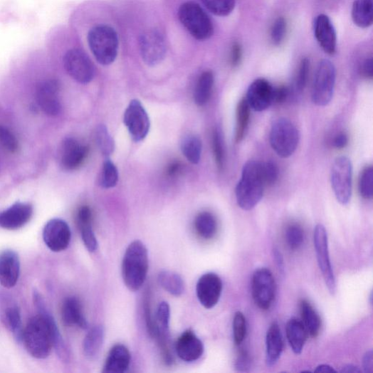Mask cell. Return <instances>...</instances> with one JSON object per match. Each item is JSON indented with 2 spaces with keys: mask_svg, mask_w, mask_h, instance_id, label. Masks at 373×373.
I'll use <instances>...</instances> for the list:
<instances>
[{
  "mask_svg": "<svg viewBox=\"0 0 373 373\" xmlns=\"http://www.w3.org/2000/svg\"><path fill=\"white\" fill-rule=\"evenodd\" d=\"M251 367V359L250 355L246 351L241 350L236 362V369L240 372H246Z\"/></svg>",
  "mask_w": 373,
  "mask_h": 373,
  "instance_id": "49",
  "label": "cell"
},
{
  "mask_svg": "<svg viewBox=\"0 0 373 373\" xmlns=\"http://www.w3.org/2000/svg\"><path fill=\"white\" fill-rule=\"evenodd\" d=\"M352 16L357 26L366 28L372 26L373 22V0H354Z\"/></svg>",
  "mask_w": 373,
  "mask_h": 373,
  "instance_id": "30",
  "label": "cell"
},
{
  "mask_svg": "<svg viewBox=\"0 0 373 373\" xmlns=\"http://www.w3.org/2000/svg\"><path fill=\"white\" fill-rule=\"evenodd\" d=\"M105 329L102 325L93 327L83 340V349L85 356L90 360L95 359L103 346Z\"/></svg>",
  "mask_w": 373,
  "mask_h": 373,
  "instance_id": "26",
  "label": "cell"
},
{
  "mask_svg": "<svg viewBox=\"0 0 373 373\" xmlns=\"http://www.w3.org/2000/svg\"><path fill=\"white\" fill-rule=\"evenodd\" d=\"M207 10L216 16H229L235 9L236 0H201Z\"/></svg>",
  "mask_w": 373,
  "mask_h": 373,
  "instance_id": "36",
  "label": "cell"
},
{
  "mask_svg": "<svg viewBox=\"0 0 373 373\" xmlns=\"http://www.w3.org/2000/svg\"><path fill=\"white\" fill-rule=\"evenodd\" d=\"M88 47L98 63L108 66L117 57L120 41L116 30L107 24H98L91 28L87 36Z\"/></svg>",
  "mask_w": 373,
  "mask_h": 373,
  "instance_id": "4",
  "label": "cell"
},
{
  "mask_svg": "<svg viewBox=\"0 0 373 373\" xmlns=\"http://www.w3.org/2000/svg\"><path fill=\"white\" fill-rule=\"evenodd\" d=\"M154 320L157 325V332L154 338L159 335L169 337L170 307L167 302L159 304L157 318Z\"/></svg>",
  "mask_w": 373,
  "mask_h": 373,
  "instance_id": "38",
  "label": "cell"
},
{
  "mask_svg": "<svg viewBox=\"0 0 373 373\" xmlns=\"http://www.w3.org/2000/svg\"><path fill=\"white\" fill-rule=\"evenodd\" d=\"M262 163L250 161L243 167L241 177L236 189V197L238 206L250 211L261 201L265 188L262 174Z\"/></svg>",
  "mask_w": 373,
  "mask_h": 373,
  "instance_id": "2",
  "label": "cell"
},
{
  "mask_svg": "<svg viewBox=\"0 0 373 373\" xmlns=\"http://www.w3.org/2000/svg\"><path fill=\"white\" fill-rule=\"evenodd\" d=\"M97 145L102 154L108 158L115 150V142L105 125H100L95 133Z\"/></svg>",
  "mask_w": 373,
  "mask_h": 373,
  "instance_id": "39",
  "label": "cell"
},
{
  "mask_svg": "<svg viewBox=\"0 0 373 373\" xmlns=\"http://www.w3.org/2000/svg\"><path fill=\"white\" fill-rule=\"evenodd\" d=\"M0 319L4 326L20 342L22 340V323L20 310L16 305H9L2 308Z\"/></svg>",
  "mask_w": 373,
  "mask_h": 373,
  "instance_id": "28",
  "label": "cell"
},
{
  "mask_svg": "<svg viewBox=\"0 0 373 373\" xmlns=\"http://www.w3.org/2000/svg\"><path fill=\"white\" fill-rule=\"evenodd\" d=\"M131 362L129 350L123 345L114 346L109 352L104 366L103 372L122 373L127 371Z\"/></svg>",
  "mask_w": 373,
  "mask_h": 373,
  "instance_id": "24",
  "label": "cell"
},
{
  "mask_svg": "<svg viewBox=\"0 0 373 373\" xmlns=\"http://www.w3.org/2000/svg\"><path fill=\"white\" fill-rule=\"evenodd\" d=\"M149 268L148 252L140 241H133L127 248L122 262L124 284L131 291L139 290L144 285Z\"/></svg>",
  "mask_w": 373,
  "mask_h": 373,
  "instance_id": "3",
  "label": "cell"
},
{
  "mask_svg": "<svg viewBox=\"0 0 373 373\" xmlns=\"http://www.w3.org/2000/svg\"><path fill=\"white\" fill-rule=\"evenodd\" d=\"M341 372H347V373H360L362 370L357 366L353 364H348L342 368L340 370Z\"/></svg>",
  "mask_w": 373,
  "mask_h": 373,
  "instance_id": "58",
  "label": "cell"
},
{
  "mask_svg": "<svg viewBox=\"0 0 373 373\" xmlns=\"http://www.w3.org/2000/svg\"><path fill=\"white\" fill-rule=\"evenodd\" d=\"M253 297L256 305L262 310L270 308L275 295V278L271 271L262 268L256 270L253 276Z\"/></svg>",
  "mask_w": 373,
  "mask_h": 373,
  "instance_id": "12",
  "label": "cell"
},
{
  "mask_svg": "<svg viewBox=\"0 0 373 373\" xmlns=\"http://www.w3.org/2000/svg\"><path fill=\"white\" fill-rule=\"evenodd\" d=\"M362 75L369 80H372L373 77V62L372 58L366 59L362 68Z\"/></svg>",
  "mask_w": 373,
  "mask_h": 373,
  "instance_id": "53",
  "label": "cell"
},
{
  "mask_svg": "<svg viewBox=\"0 0 373 373\" xmlns=\"http://www.w3.org/2000/svg\"><path fill=\"white\" fill-rule=\"evenodd\" d=\"M286 241L291 251H297L304 241V231L298 224L290 225L286 231Z\"/></svg>",
  "mask_w": 373,
  "mask_h": 373,
  "instance_id": "42",
  "label": "cell"
},
{
  "mask_svg": "<svg viewBox=\"0 0 373 373\" xmlns=\"http://www.w3.org/2000/svg\"><path fill=\"white\" fill-rule=\"evenodd\" d=\"M251 107L246 99L241 100L236 110L235 141L240 143L244 138L251 119Z\"/></svg>",
  "mask_w": 373,
  "mask_h": 373,
  "instance_id": "35",
  "label": "cell"
},
{
  "mask_svg": "<svg viewBox=\"0 0 373 373\" xmlns=\"http://www.w3.org/2000/svg\"><path fill=\"white\" fill-rule=\"evenodd\" d=\"M315 372H336V370L331 366L328 364H321L319 365L316 369Z\"/></svg>",
  "mask_w": 373,
  "mask_h": 373,
  "instance_id": "59",
  "label": "cell"
},
{
  "mask_svg": "<svg viewBox=\"0 0 373 373\" xmlns=\"http://www.w3.org/2000/svg\"><path fill=\"white\" fill-rule=\"evenodd\" d=\"M299 132L287 118H278L273 122L270 132V144L278 157L287 159L297 149Z\"/></svg>",
  "mask_w": 373,
  "mask_h": 373,
  "instance_id": "6",
  "label": "cell"
},
{
  "mask_svg": "<svg viewBox=\"0 0 373 373\" xmlns=\"http://www.w3.org/2000/svg\"><path fill=\"white\" fill-rule=\"evenodd\" d=\"M273 90L268 80L257 79L248 87L246 100L251 109L263 112L273 103Z\"/></svg>",
  "mask_w": 373,
  "mask_h": 373,
  "instance_id": "19",
  "label": "cell"
},
{
  "mask_svg": "<svg viewBox=\"0 0 373 373\" xmlns=\"http://www.w3.org/2000/svg\"><path fill=\"white\" fill-rule=\"evenodd\" d=\"M39 315L31 319L23 330L22 340L28 354L39 359L48 357L52 348L64 343L56 321L44 299L36 301Z\"/></svg>",
  "mask_w": 373,
  "mask_h": 373,
  "instance_id": "1",
  "label": "cell"
},
{
  "mask_svg": "<svg viewBox=\"0 0 373 373\" xmlns=\"http://www.w3.org/2000/svg\"><path fill=\"white\" fill-rule=\"evenodd\" d=\"M212 148L217 168L223 170L225 163V150L222 135L219 130H215L213 132Z\"/></svg>",
  "mask_w": 373,
  "mask_h": 373,
  "instance_id": "41",
  "label": "cell"
},
{
  "mask_svg": "<svg viewBox=\"0 0 373 373\" xmlns=\"http://www.w3.org/2000/svg\"><path fill=\"white\" fill-rule=\"evenodd\" d=\"M284 350L283 337L277 322H273L266 333V357L268 366L275 365Z\"/></svg>",
  "mask_w": 373,
  "mask_h": 373,
  "instance_id": "23",
  "label": "cell"
},
{
  "mask_svg": "<svg viewBox=\"0 0 373 373\" xmlns=\"http://www.w3.org/2000/svg\"><path fill=\"white\" fill-rule=\"evenodd\" d=\"M77 222L78 226L91 224L92 212L90 209L87 206H81L77 214Z\"/></svg>",
  "mask_w": 373,
  "mask_h": 373,
  "instance_id": "51",
  "label": "cell"
},
{
  "mask_svg": "<svg viewBox=\"0 0 373 373\" xmlns=\"http://www.w3.org/2000/svg\"><path fill=\"white\" fill-rule=\"evenodd\" d=\"M60 84L56 79H48L40 83L36 99L41 110L49 116H56L61 110L59 98Z\"/></svg>",
  "mask_w": 373,
  "mask_h": 373,
  "instance_id": "16",
  "label": "cell"
},
{
  "mask_svg": "<svg viewBox=\"0 0 373 373\" xmlns=\"http://www.w3.org/2000/svg\"><path fill=\"white\" fill-rule=\"evenodd\" d=\"M37 295H41V294L38 292L35 291L33 293V299H34V297ZM56 352L58 356L59 357V358L61 359V360L65 362H69L70 355V352H69V350L66 344L65 347H62L61 349L56 350Z\"/></svg>",
  "mask_w": 373,
  "mask_h": 373,
  "instance_id": "56",
  "label": "cell"
},
{
  "mask_svg": "<svg viewBox=\"0 0 373 373\" xmlns=\"http://www.w3.org/2000/svg\"><path fill=\"white\" fill-rule=\"evenodd\" d=\"M61 317L62 320L68 326H77L82 329L88 327L81 304L75 297H70L65 300L61 308Z\"/></svg>",
  "mask_w": 373,
  "mask_h": 373,
  "instance_id": "25",
  "label": "cell"
},
{
  "mask_svg": "<svg viewBox=\"0 0 373 373\" xmlns=\"http://www.w3.org/2000/svg\"><path fill=\"white\" fill-rule=\"evenodd\" d=\"M274 256H275L277 264L278 265V267L280 268L283 269L284 263H283V258L281 253H280L278 251H275Z\"/></svg>",
  "mask_w": 373,
  "mask_h": 373,
  "instance_id": "60",
  "label": "cell"
},
{
  "mask_svg": "<svg viewBox=\"0 0 373 373\" xmlns=\"http://www.w3.org/2000/svg\"><path fill=\"white\" fill-rule=\"evenodd\" d=\"M286 334L293 352L296 354H300L308 334L303 322L295 318L290 320L286 326Z\"/></svg>",
  "mask_w": 373,
  "mask_h": 373,
  "instance_id": "27",
  "label": "cell"
},
{
  "mask_svg": "<svg viewBox=\"0 0 373 373\" xmlns=\"http://www.w3.org/2000/svg\"><path fill=\"white\" fill-rule=\"evenodd\" d=\"M138 46L142 59L149 67L161 64L168 51L165 34L157 27L145 30L139 37Z\"/></svg>",
  "mask_w": 373,
  "mask_h": 373,
  "instance_id": "7",
  "label": "cell"
},
{
  "mask_svg": "<svg viewBox=\"0 0 373 373\" xmlns=\"http://www.w3.org/2000/svg\"><path fill=\"white\" fill-rule=\"evenodd\" d=\"M234 343L239 347L243 342L246 335V321L243 314L237 312L233 322Z\"/></svg>",
  "mask_w": 373,
  "mask_h": 373,
  "instance_id": "43",
  "label": "cell"
},
{
  "mask_svg": "<svg viewBox=\"0 0 373 373\" xmlns=\"http://www.w3.org/2000/svg\"><path fill=\"white\" fill-rule=\"evenodd\" d=\"M214 83V76L211 71L206 70L200 75L194 91L195 103L200 107L209 100Z\"/></svg>",
  "mask_w": 373,
  "mask_h": 373,
  "instance_id": "31",
  "label": "cell"
},
{
  "mask_svg": "<svg viewBox=\"0 0 373 373\" xmlns=\"http://www.w3.org/2000/svg\"><path fill=\"white\" fill-rule=\"evenodd\" d=\"M175 349L178 357L188 362L200 359L204 351L201 340L191 330L185 331L178 338Z\"/></svg>",
  "mask_w": 373,
  "mask_h": 373,
  "instance_id": "20",
  "label": "cell"
},
{
  "mask_svg": "<svg viewBox=\"0 0 373 373\" xmlns=\"http://www.w3.org/2000/svg\"><path fill=\"white\" fill-rule=\"evenodd\" d=\"M300 313L303 324L310 336L317 337L321 330L322 321L314 307L307 300L300 303Z\"/></svg>",
  "mask_w": 373,
  "mask_h": 373,
  "instance_id": "29",
  "label": "cell"
},
{
  "mask_svg": "<svg viewBox=\"0 0 373 373\" xmlns=\"http://www.w3.org/2000/svg\"><path fill=\"white\" fill-rule=\"evenodd\" d=\"M353 167L351 161L345 157L337 158L331 170V185L337 201L347 205L352 195Z\"/></svg>",
  "mask_w": 373,
  "mask_h": 373,
  "instance_id": "8",
  "label": "cell"
},
{
  "mask_svg": "<svg viewBox=\"0 0 373 373\" xmlns=\"http://www.w3.org/2000/svg\"><path fill=\"white\" fill-rule=\"evenodd\" d=\"M222 291L223 283L219 275L208 273L199 279L196 294L199 302L204 308H214L219 302Z\"/></svg>",
  "mask_w": 373,
  "mask_h": 373,
  "instance_id": "15",
  "label": "cell"
},
{
  "mask_svg": "<svg viewBox=\"0 0 373 373\" xmlns=\"http://www.w3.org/2000/svg\"><path fill=\"white\" fill-rule=\"evenodd\" d=\"M63 64L68 74L81 84L90 83L95 77V68L82 49L73 48L66 51Z\"/></svg>",
  "mask_w": 373,
  "mask_h": 373,
  "instance_id": "10",
  "label": "cell"
},
{
  "mask_svg": "<svg viewBox=\"0 0 373 373\" xmlns=\"http://www.w3.org/2000/svg\"><path fill=\"white\" fill-rule=\"evenodd\" d=\"M43 237L46 246L51 251L60 253L65 251L69 246L71 241V231L65 221L53 219L46 225Z\"/></svg>",
  "mask_w": 373,
  "mask_h": 373,
  "instance_id": "14",
  "label": "cell"
},
{
  "mask_svg": "<svg viewBox=\"0 0 373 373\" xmlns=\"http://www.w3.org/2000/svg\"><path fill=\"white\" fill-rule=\"evenodd\" d=\"M262 174L266 185L274 184L278 178V169L273 162H268L262 163Z\"/></svg>",
  "mask_w": 373,
  "mask_h": 373,
  "instance_id": "47",
  "label": "cell"
},
{
  "mask_svg": "<svg viewBox=\"0 0 373 373\" xmlns=\"http://www.w3.org/2000/svg\"><path fill=\"white\" fill-rule=\"evenodd\" d=\"M88 153V148L85 145L74 138H67L61 148V165L66 170H75L83 164Z\"/></svg>",
  "mask_w": 373,
  "mask_h": 373,
  "instance_id": "18",
  "label": "cell"
},
{
  "mask_svg": "<svg viewBox=\"0 0 373 373\" xmlns=\"http://www.w3.org/2000/svg\"><path fill=\"white\" fill-rule=\"evenodd\" d=\"M118 171L115 165L109 158L104 162L99 178V183L102 188L110 189L114 188L118 182Z\"/></svg>",
  "mask_w": 373,
  "mask_h": 373,
  "instance_id": "37",
  "label": "cell"
},
{
  "mask_svg": "<svg viewBox=\"0 0 373 373\" xmlns=\"http://www.w3.org/2000/svg\"><path fill=\"white\" fill-rule=\"evenodd\" d=\"M0 143L10 152L14 153L19 149L16 137L7 128L0 126Z\"/></svg>",
  "mask_w": 373,
  "mask_h": 373,
  "instance_id": "46",
  "label": "cell"
},
{
  "mask_svg": "<svg viewBox=\"0 0 373 373\" xmlns=\"http://www.w3.org/2000/svg\"><path fill=\"white\" fill-rule=\"evenodd\" d=\"M33 214L32 205L17 202L0 212V228L10 231L18 230L29 222Z\"/></svg>",
  "mask_w": 373,
  "mask_h": 373,
  "instance_id": "17",
  "label": "cell"
},
{
  "mask_svg": "<svg viewBox=\"0 0 373 373\" xmlns=\"http://www.w3.org/2000/svg\"><path fill=\"white\" fill-rule=\"evenodd\" d=\"M315 34L322 50L329 55L336 52L337 36L335 27L330 18L321 14L315 22Z\"/></svg>",
  "mask_w": 373,
  "mask_h": 373,
  "instance_id": "22",
  "label": "cell"
},
{
  "mask_svg": "<svg viewBox=\"0 0 373 373\" xmlns=\"http://www.w3.org/2000/svg\"><path fill=\"white\" fill-rule=\"evenodd\" d=\"M81 236L84 245L90 253H95L98 251V241L97 237L92 229L91 224L79 226Z\"/></svg>",
  "mask_w": 373,
  "mask_h": 373,
  "instance_id": "44",
  "label": "cell"
},
{
  "mask_svg": "<svg viewBox=\"0 0 373 373\" xmlns=\"http://www.w3.org/2000/svg\"><path fill=\"white\" fill-rule=\"evenodd\" d=\"M317 258L325 283L329 292L334 295L336 291L335 278L329 253L328 236L324 226H316L314 234Z\"/></svg>",
  "mask_w": 373,
  "mask_h": 373,
  "instance_id": "11",
  "label": "cell"
},
{
  "mask_svg": "<svg viewBox=\"0 0 373 373\" xmlns=\"http://www.w3.org/2000/svg\"><path fill=\"white\" fill-rule=\"evenodd\" d=\"M287 32V22L283 17L275 20L271 28L270 38L273 45H281Z\"/></svg>",
  "mask_w": 373,
  "mask_h": 373,
  "instance_id": "45",
  "label": "cell"
},
{
  "mask_svg": "<svg viewBox=\"0 0 373 373\" xmlns=\"http://www.w3.org/2000/svg\"><path fill=\"white\" fill-rule=\"evenodd\" d=\"M336 80V70L329 60L324 59L317 67L312 88V99L319 107L327 105L332 100Z\"/></svg>",
  "mask_w": 373,
  "mask_h": 373,
  "instance_id": "9",
  "label": "cell"
},
{
  "mask_svg": "<svg viewBox=\"0 0 373 373\" xmlns=\"http://www.w3.org/2000/svg\"><path fill=\"white\" fill-rule=\"evenodd\" d=\"M178 19L184 28L199 41L209 40L214 35V25L204 9L194 1H186L179 8Z\"/></svg>",
  "mask_w": 373,
  "mask_h": 373,
  "instance_id": "5",
  "label": "cell"
},
{
  "mask_svg": "<svg viewBox=\"0 0 373 373\" xmlns=\"http://www.w3.org/2000/svg\"><path fill=\"white\" fill-rule=\"evenodd\" d=\"M241 57V47L236 43L233 46L231 53V63L233 68L238 67L240 65Z\"/></svg>",
  "mask_w": 373,
  "mask_h": 373,
  "instance_id": "52",
  "label": "cell"
},
{
  "mask_svg": "<svg viewBox=\"0 0 373 373\" xmlns=\"http://www.w3.org/2000/svg\"><path fill=\"white\" fill-rule=\"evenodd\" d=\"M310 72V60L308 58L302 59L296 79V86L299 91H303L308 83Z\"/></svg>",
  "mask_w": 373,
  "mask_h": 373,
  "instance_id": "48",
  "label": "cell"
},
{
  "mask_svg": "<svg viewBox=\"0 0 373 373\" xmlns=\"http://www.w3.org/2000/svg\"><path fill=\"white\" fill-rule=\"evenodd\" d=\"M181 149L186 160L193 164L200 162L202 153V142L194 135L185 136L181 142Z\"/></svg>",
  "mask_w": 373,
  "mask_h": 373,
  "instance_id": "32",
  "label": "cell"
},
{
  "mask_svg": "<svg viewBox=\"0 0 373 373\" xmlns=\"http://www.w3.org/2000/svg\"><path fill=\"white\" fill-rule=\"evenodd\" d=\"M349 143V138L347 134L340 133L334 139L333 145L337 149H344Z\"/></svg>",
  "mask_w": 373,
  "mask_h": 373,
  "instance_id": "54",
  "label": "cell"
},
{
  "mask_svg": "<svg viewBox=\"0 0 373 373\" xmlns=\"http://www.w3.org/2000/svg\"><path fill=\"white\" fill-rule=\"evenodd\" d=\"M195 228L201 238L206 240L213 238L217 231L214 216L208 211L200 213L195 220Z\"/></svg>",
  "mask_w": 373,
  "mask_h": 373,
  "instance_id": "34",
  "label": "cell"
},
{
  "mask_svg": "<svg viewBox=\"0 0 373 373\" xmlns=\"http://www.w3.org/2000/svg\"><path fill=\"white\" fill-rule=\"evenodd\" d=\"M372 351H367L363 357V368L366 373L373 372V357Z\"/></svg>",
  "mask_w": 373,
  "mask_h": 373,
  "instance_id": "55",
  "label": "cell"
},
{
  "mask_svg": "<svg viewBox=\"0 0 373 373\" xmlns=\"http://www.w3.org/2000/svg\"><path fill=\"white\" fill-rule=\"evenodd\" d=\"M160 286L174 296H180L184 290V284L182 277L172 271H162L158 277Z\"/></svg>",
  "mask_w": 373,
  "mask_h": 373,
  "instance_id": "33",
  "label": "cell"
},
{
  "mask_svg": "<svg viewBox=\"0 0 373 373\" xmlns=\"http://www.w3.org/2000/svg\"><path fill=\"white\" fill-rule=\"evenodd\" d=\"M182 171V165L179 162H174L169 165L167 174L170 177L177 176Z\"/></svg>",
  "mask_w": 373,
  "mask_h": 373,
  "instance_id": "57",
  "label": "cell"
},
{
  "mask_svg": "<svg viewBox=\"0 0 373 373\" xmlns=\"http://www.w3.org/2000/svg\"><path fill=\"white\" fill-rule=\"evenodd\" d=\"M20 275L19 256L13 251L0 253V285L7 289L13 288L18 283Z\"/></svg>",
  "mask_w": 373,
  "mask_h": 373,
  "instance_id": "21",
  "label": "cell"
},
{
  "mask_svg": "<svg viewBox=\"0 0 373 373\" xmlns=\"http://www.w3.org/2000/svg\"><path fill=\"white\" fill-rule=\"evenodd\" d=\"M290 90L287 86L282 85L273 88V103L283 104L288 100Z\"/></svg>",
  "mask_w": 373,
  "mask_h": 373,
  "instance_id": "50",
  "label": "cell"
},
{
  "mask_svg": "<svg viewBox=\"0 0 373 373\" xmlns=\"http://www.w3.org/2000/svg\"><path fill=\"white\" fill-rule=\"evenodd\" d=\"M359 191L362 198L367 200L373 196V169L367 167L362 172L359 179Z\"/></svg>",
  "mask_w": 373,
  "mask_h": 373,
  "instance_id": "40",
  "label": "cell"
},
{
  "mask_svg": "<svg viewBox=\"0 0 373 373\" xmlns=\"http://www.w3.org/2000/svg\"><path fill=\"white\" fill-rule=\"evenodd\" d=\"M123 121L133 141L140 142L146 138L149 131L150 122L145 107L139 100H134L130 103L124 113Z\"/></svg>",
  "mask_w": 373,
  "mask_h": 373,
  "instance_id": "13",
  "label": "cell"
}]
</instances>
